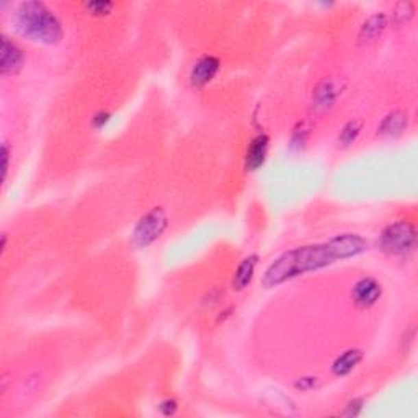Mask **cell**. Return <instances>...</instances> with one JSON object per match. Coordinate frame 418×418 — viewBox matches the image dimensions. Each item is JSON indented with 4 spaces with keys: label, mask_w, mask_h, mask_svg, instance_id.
Segmentation results:
<instances>
[{
    "label": "cell",
    "mask_w": 418,
    "mask_h": 418,
    "mask_svg": "<svg viewBox=\"0 0 418 418\" xmlns=\"http://www.w3.org/2000/svg\"><path fill=\"white\" fill-rule=\"evenodd\" d=\"M368 250V242L358 234H342L323 244L297 247L276 258L263 276L265 288H275L284 281L309 271H317L332 263L356 257Z\"/></svg>",
    "instance_id": "6da1fadb"
},
{
    "label": "cell",
    "mask_w": 418,
    "mask_h": 418,
    "mask_svg": "<svg viewBox=\"0 0 418 418\" xmlns=\"http://www.w3.org/2000/svg\"><path fill=\"white\" fill-rule=\"evenodd\" d=\"M12 21L21 36L41 45H58L64 36L62 25L54 12L36 0L20 3Z\"/></svg>",
    "instance_id": "7a4b0ae2"
},
{
    "label": "cell",
    "mask_w": 418,
    "mask_h": 418,
    "mask_svg": "<svg viewBox=\"0 0 418 418\" xmlns=\"http://www.w3.org/2000/svg\"><path fill=\"white\" fill-rule=\"evenodd\" d=\"M379 245L394 257H408L417 247L415 225L408 221H397L382 230Z\"/></svg>",
    "instance_id": "3957f363"
},
{
    "label": "cell",
    "mask_w": 418,
    "mask_h": 418,
    "mask_svg": "<svg viewBox=\"0 0 418 418\" xmlns=\"http://www.w3.org/2000/svg\"><path fill=\"white\" fill-rule=\"evenodd\" d=\"M169 225V217L162 208H153L147 214H144L136 224L131 234V244L136 249H146L165 232Z\"/></svg>",
    "instance_id": "277c9868"
},
{
    "label": "cell",
    "mask_w": 418,
    "mask_h": 418,
    "mask_svg": "<svg viewBox=\"0 0 418 418\" xmlns=\"http://www.w3.org/2000/svg\"><path fill=\"white\" fill-rule=\"evenodd\" d=\"M221 69L219 59L214 56H203L195 62L190 72V82L193 87H204L211 82Z\"/></svg>",
    "instance_id": "5b68a950"
},
{
    "label": "cell",
    "mask_w": 418,
    "mask_h": 418,
    "mask_svg": "<svg viewBox=\"0 0 418 418\" xmlns=\"http://www.w3.org/2000/svg\"><path fill=\"white\" fill-rule=\"evenodd\" d=\"M23 51L10 41V38H2V53H0V71L2 75H14L23 66Z\"/></svg>",
    "instance_id": "8992f818"
},
{
    "label": "cell",
    "mask_w": 418,
    "mask_h": 418,
    "mask_svg": "<svg viewBox=\"0 0 418 418\" xmlns=\"http://www.w3.org/2000/svg\"><path fill=\"white\" fill-rule=\"evenodd\" d=\"M382 294L381 284L378 283L374 278H362L353 286V301L356 302L360 307H371L376 304L379 297Z\"/></svg>",
    "instance_id": "52a82bcc"
},
{
    "label": "cell",
    "mask_w": 418,
    "mask_h": 418,
    "mask_svg": "<svg viewBox=\"0 0 418 418\" xmlns=\"http://www.w3.org/2000/svg\"><path fill=\"white\" fill-rule=\"evenodd\" d=\"M268 147H270V139L267 134H258L250 140L245 153V169L249 172H255L265 164Z\"/></svg>",
    "instance_id": "ba28073f"
},
{
    "label": "cell",
    "mask_w": 418,
    "mask_h": 418,
    "mask_svg": "<svg viewBox=\"0 0 418 418\" xmlns=\"http://www.w3.org/2000/svg\"><path fill=\"white\" fill-rule=\"evenodd\" d=\"M340 93H342V87H340L339 82H335V80L332 79L323 80L314 90V106L319 110L330 108V106L335 103V100L339 98Z\"/></svg>",
    "instance_id": "9c48e42d"
},
{
    "label": "cell",
    "mask_w": 418,
    "mask_h": 418,
    "mask_svg": "<svg viewBox=\"0 0 418 418\" xmlns=\"http://www.w3.org/2000/svg\"><path fill=\"white\" fill-rule=\"evenodd\" d=\"M387 27V16L382 12L379 14L371 15L368 20L362 23V27L360 28V35H358V40H360L361 45H369V42L376 41L379 36L382 35L384 29Z\"/></svg>",
    "instance_id": "30bf717a"
},
{
    "label": "cell",
    "mask_w": 418,
    "mask_h": 418,
    "mask_svg": "<svg viewBox=\"0 0 418 418\" xmlns=\"http://www.w3.org/2000/svg\"><path fill=\"white\" fill-rule=\"evenodd\" d=\"M255 267H257V255H249L241 262V265L237 267L236 273H234L232 280V288L236 291H242L247 286L251 283L255 275Z\"/></svg>",
    "instance_id": "8fae6325"
},
{
    "label": "cell",
    "mask_w": 418,
    "mask_h": 418,
    "mask_svg": "<svg viewBox=\"0 0 418 418\" xmlns=\"http://www.w3.org/2000/svg\"><path fill=\"white\" fill-rule=\"evenodd\" d=\"M408 126V116L405 112H392L382 119L381 126H379V134L389 136V138H395L400 136L407 130Z\"/></svg>",
    "instance_id": "7c38bea8"
},
{
    "label": "cell",
    "mask_w": 418,
    "mask_h": 418,
    "mask_svg": "<svg viewBox=\"0 0 418 418\" xmlns=\"http://www.w3.org/2000/svg\"><path fill=\"white\" fill-rule=\"evenodd\" d=\"M362 360V352L358 348L347 349V352L342 353L336 360L334 361V366H332V371H334L335 376H347V374L352 373L353 369L356 368L358 362Z\"/></svg>",
    "instance_id": "4fadbf2b"
},
{
    "label": "cell",
    "mask_w": 418,
    "mask_h": 418,
    "mask_svg": "<svg viewBox=\"0 0 418 418\" xmlns=\"http://www.w3.org/2000/svg\"><path fill=\"white\" fill-rule=\"evenodd\" d=\"M361 121L360 119H352V121H348L347 125L343 126V130L340 131L339 136V143L342 144L343 147L352 146L353 143L358 139V136L361 133Z\"/></svg>",
    "instance_id": "5bb4252c"
},
{
    "label": "cell",
    "mask_w": 418,
    "mask_h": 418,
    "mask_svg": "<svg viewBox=\"0 0 418 418\" xmlns=\"http://www.w3.org/2000/svg\"><path fill=\"white\" fill-rule=\"evenodd\" d=\"M413 14H415V5H413L412 2H400L395 5V10L392 16H394L395 23L404 25L412 19Z\"/></svg>",
    "instance_id": "9a60e30c"
},
{
    "label": "cell",
    "mask_w": 418,
    "mask_h": 418,
    "mask_svg": "<svg viewBox=\"0 0 418 418\" xmlns=\"http://www.w3.org/2000/svg\"><path fill=\"white\" fill-rule=\"evenodd\" d=\"M114 3L112 2H87L85 3V8H87L88 12H90V15H95V16H105L108 14H112Z\"/></svg>",
    "instance_id": "2e32d148"
},
{
    "label": "cell",
    "mask_w": 418,
    "mask_h": 418,
    "mask_svg": "<svg viewBox=\"0 0 418 418\" xmlns=\"http://www.w3.org/2000/svg\"><path fill=\"white\" fill-rule=\"evenodd\" d=\"M361 408H362V400H352V402L347 405V410L343 412V415L358 417V415H360Z\"/></svg>",
    "instance_id": "e0dca14e"
},
{
    "label": "cell",
    "mask_w": 418,
    "mask_h": 418,
    "mask_svg": "<svg viewBox=\"0 0 418 418\" xmlns=\"http://www.w3.org/2000/svg\"><path fill=\"white\" fill-rule=\"evenodd\" d=\"M110 118H112V114H110L108 112H100V113H97L95 116H93V119H92V123H93V127H97V130H101V127H103L106 123L110 121Z\"/></svg>",
    "instance_id": "ac0fdd59"
},
{
    "label": "cell",
    "mask_w": 418,
    "mask_h": 418,
    "mask_svg": "<svg viewBox=\"0 0 418 418\" xmlns=\"http://www.w3.org/2000/svg\"><path fill=\"white\" fill-rule=\"evenodd\" d=\"M177 402H175L173 399H167V400H164V402L160 404V412L164 413V415H173L175 412H177Z\"/></svg>",
    "instance_id": "d6986e66"
},
{
    "label": "cell",
    "mask_w": 418,
    "mask_h": 418,
    "mask_svg": "<svg viewBox=\"0 0 418 418\" xmlns=\"http://www.w3.org/2000/svg\"><path fill=\"white\" fill-rule=\"evenodd\" d=\"M296 387L301 391H310L315 387V378H302L301 381L296 382Z\"/></svg>",
    "instance_id": "ffe728a7"
},
{
    "label": "cell",
    "mask_w": 418,
    "mask_h": 418,
    "mask_svg": "<svg viewBox=\"0 0 418 418\" xmlns=\"http://www.w3.org/2000/svg\"><path fill=\"white\" fill-rule=\"evenodd\" d=\"M2 157H3V167H2V178L5 180L7 178V172H8V157H10V153H8V146L7 143H3V147H2Z\"/></svg>",
    "instance_id": "44dd1931"
}]
</instances>
